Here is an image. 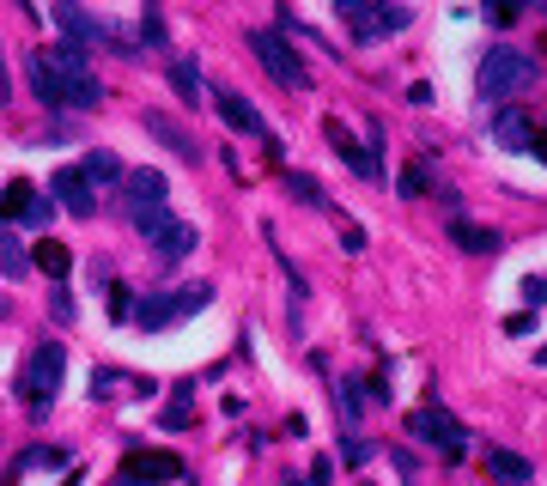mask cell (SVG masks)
Segmentation results:
<instances>
[{"label":"cell","instance_id":"cell-20","mask_svg":"<svg viewBox=\"0 0 547 486\" xmlns=\"http://www.w3.org/2000/svg\"><path fill=\"white\" fill-rule=\"evenodd\" d=\"M31 274V256H25V243L13 231H0V280H25Z\"/></svg>","mask_w":547,"mask_h":486},{"label":"cell","instance_id":"cell-17","mask_svg":"<svg viewBox=\"0 0 547 486\" xmlns=\"http://www.w3.org/2000/svg\"><path fill=\"white\" fill-rule=\"evenodd\" d=\"M450 243H462L468 256H499L505 250V237L493 225H468V219H450Z\"/></svg>","mask_w":547,"mask_h":486},{"label":"cell","instance_id":"cell-30","mask_svg":"<svg viewBox=\"0 0 547 486\" xmlns=\"http://www.w3.org/2000/svg\"><path fill=\"white\" fill-rule=\"evenodd\" d=\"M55 213H61V207H55V201H49V195H37V201H31V207H25V225H49V219H55Z\"/></svg>","mask_w":547,"mask_h":486},{"label":"cell","instance_id":"cell-36","mask_svg":"<svg viewBox=\"0 0 547 486\" xmlns=\"http://www.w3.org/2000/svg\"><path fill=\"white\" fill-rule=\"evenodd\" d=\"M523 298H529V304H547V280H541V274H529V280H523Z\"/></svg>","mask_w":547,"mask_h":486},{"label":"cell","instance_id":"cell-8","mask_svg":"<svg viewBox=\"0 0 547 486\" xmlns=\"http://www.w3.org/2000/svg\"><path fill=\"white\" fill-rule=\"evenodd\" d=\"M213 110H219V122L231 128V134H250V140H274V128L262 122V110L244 98V92H213Z\"/></svg>","mask_w":547,"mask_h":486},{"label":"cell","instance_id":"cell-2","mask_svg":"<svg viewBox=\"0 0 547 486\" xmlns=\"http://www.w3.org/2000/svg\"><path fill=\"white\" fill-rule=\"evenodd\" d=\"M213 304V286L207 280H195V286H171V292H146L140 304H134V322L146 335H159V329H171V322H183V316H195V310H207Z\"/></svg>","mask_w":547,"mask_h":486},{"label":"cell","instance_id":"cell-16","mask_svg":"<svg viewBox=\"0 0 547 486\" xmlns=\"http://www.w3.org/2000/svg\"><path fill=\"white\" fill-rule=\"evenodd\" d=\"M487 474L499 480V486H535V462L529 456H517V450H487Z\"/></svg>","mask_w":547,"mask_h":486},{"label":"cell","instance_id":"cell-12","mask_svg":"<svg viewBox=\"0 0 547 486\" xmlns=\"http://www.w3.org/2000/svg\"><path fill=\"white\" fill-rule=\"evenodd\" d=\"M55 25L67 31V43H80V49L116 37V25H104V19H92V13H80V7H55Z\"/></svg>","mask_w":547,"mask_h":486},{"label":"cell","instance_id":"cell-35","mask_svg":"<svg viewBox=\"0 0 547 486\" xmlns=\"http://www.w3.org/2000/svg\"><path fill=\"white\" fill-rule=\"evenodd\" d=\"M140 43H165V19L159 13H140Z\"/></svg>","mask_w":547,"mask_h":486},{"label":"cell","instance_id":"cell-18","mask_svg":"<svg viewBox=\"0 0 547 486\" xmlns=\"http://www.w3.org/2000/svg\"><path fill=\"white\" fill-rule=\"evenodd\" d=\"M122 189H128V213L134 207H165V195H171L165 189V171H128Z\"/></svg>","mask_w":547,"mask_h":486},{"label":"cell","instance_id":"cell-29","mask_svg":"<svg viewBox=\"0 0 547 486\" xmlns=\"http://www.w3.org/2000/svg\"><path fill=\"white\" fill-rule=\"evenodd\" d=\"M359 389H365L359 377H341V383H335V408H341L347 420H359V408H365V395H359Z\"/></svg>","mask_w":547,"mask_h":486},{"label":"cell","instance_id":"cell-5","mask_svg":"<svg viewBox=\"0 0 547 486\" xmlns=\"http://www.w3.org/2000/svg\"><path fill=\"white\" fill-rule=\"evenodd\" d=\"M61 371H67V347L61 341H37L25 371H19V395H25V408L31 414H49V401L61 389Z\"/></svg>","mask_w":547,"mask_h":486},{"label":"cell","instance_id":"cell-15","mask_svg":"<svg viewBox=\"0 0 547 486\" xmlns=\"http://www.w3.org/2000/svg\"><path fill=\"white\" fill-rule=\"evenodd\" d=\"M323 134H329V146L347 158V165H353L359 177H383V165H377V158H371V152H365V146H359L347 128H341V116H329V122H323Z\"/></svg>","mask_w":547,"mask_h":486},{"label":"cell","instance_id":"cell-33","mask_svg":"<svg viewBox=\"0 0 547 486\" xmlns=\"http://www.w3.org/2000/svg\"><path fill=\"white\" fill-rule=\"evenodd\" d=\"M426 195V171L414 165V171H402V201H420Z\"/></svg>","mask_w":547,"mask_h":486},{"label":"cell","instance_id":"cell-27","mask_svg":"<svg viewBox=\"0 0 547 486\" xmlns=\"http://www.w3.org/2000/svg\"><path fill=\"white\" fill-rule=\"evenodd\" d=\"M25 468H67V450H49V444H37V450H25V456L13 462V480H19Z\"/></svg>","mask_w":547,"mask_h":486},{"label":"cell","instance_id":"cell-9","mask_svg":"<svg viewBox=\"0 0 547 486\" xmlns=\"http://www.w3.org/2000/svg\"><path fill=\"white\" fill-rule=\"evenodd\" d=\"M140 122H146V134H159V140H165V146L183 158V165H201V158H207V146H201V140H195V134H189L177 116H165V110H146Z\"/></svg>","mask_w":547,"mask_h":486},{"label":"cell","instance_id":"cell-3","mask_svg":"<svg viewBox=\"0 0 547 486\" xmlns=\"http://www.w3.org/2000/svg\"><path fill=\"white\" fill-rule=\"evenodd\" d=\"M250 43V55L268 67V79H274V86H286V92H310V86H317V73H310V61L280 37V31H250L244 37Z\"/></svg>","mask_w":547,"mask_h":486},{"label":"cell","instance_id":"cell-22","mask_svg":"<svg viewBox=\"0 0 547 486\" xmlns=\"http://www.w3.org/2000/svg\"><path fill=\"white\" fill-rule=\"evenodd\" d=\"M122 389H146L140 377H122L116 365H98L92 371V401H110V395H122Z\"/></svg>","mask_w":547,"mask_h":486},{"label":"cell","instance_id":"cell-31","mask_svg":"<svg viewBox=\"0 0 547 486\" xmlns=\"http://www.w3.org/2000/svg\"><path fill=\"white\" fill-rule=\"evenodd\" d=\"M110 316H116V322L134 316V292H128V286H110Z\"/></svg>","mask_w":547,"mask_h":486},{"label":"cell","instance_id":"cell-28","mask_svg":"<svg viewBox=\"0 0 547 486\" xmlns=\"http://www.w3.org/2000/svg\"><path fill=\"white\" fill-rule=\"evenodd\" d=\"M128 219H134V231H140V237H146V243H152V237H159V231H165V225H171V213H165V207H134V213H128Z\"/></svg>","mask_w":547,"mask_h":486},{"label":"cell","instance_id":"cell-21","mask_svg":"<svg viewBox=\"0 0 547 486\" xmlns=\"http://www.w3.org/2000/svg\"><path fill=\"white\" fill-rule=\"evenodd\" d=\"M80 177H86L92 189H98V183H122V158H116V152H86Z\"/></svg>","mask_w":547,"mask_h":486},{"label":"cell","instance_id":"cell-7","mask_svg":"<svg viewBox=\"0 0 547 486\" xmlns=\"http://www.w3.org/2000/svg\"><path fill=\"white\" fill-rule=\"evenodd\" d=\"M335 13L353 25V37L359 43H377V37H396V31H408V7H365V0H335Z\"/></svg>","mask_w":547,"mask_h":486},{"label":"cell","instance_id":"cell-39","mask_svg":"<svg viewBox=\"0 0 547 486\" xmlns=\"http://www.w3.org/2000/svg\"><path fill=\"white\" fill-rule=\"evenodd\" d=\"M535 158H541V165H547V134H535V146H529Z\"/></svg>","mask_w":547,"mask_h":486},{"label":"cell","instance_id":"cell-23","mask_svg":"<svg viewBox=\"0 0 547 486\" xmlns=\"http://www.w3.org/2000/svg\"><path fill=\"white\" fill-rule=\"evenodd\" d=\"M171 92H177V104H183V110H195V104H201V73H195L189 61H171Z\"/></svg>","mask_w":547,"mask_h":486},{"label":"cell","instance_id":"cell-6","mask_svg":"<svg viewBox=\"0 0 547 486\" xmlns=\"http://www.w3.org/2000/svg\"><path fill=\"white\" fill-rule=\"evenodd\" d=\"M408 438L432 444L444 462H462V456H468V432H462V420H456L450 408H438V401H426V408L408 414Z\"/></svg>","mask_w":547,"mask_h":486},{"label":"cell","instance_id":"cell-34","mask_svg":"<svg viewBox=\"0 0 547 486\" xmlns=\"http://www.w3.org/2000/svg\"><path fill=\"white\" fill-rule=\"evenodd\" d=\"M49 316H55V322H73V298H67L61 286H49Z\"/></svg>","mask_w":547,"mask_h":486},{"label":"cell","instance_id":"cell-4","mask_svg":"<svg viewBox=\"0 0 547 486\" xmlns=\"http://www.w3.org/2000/svg\"><path fill=\"white\" fill-rule=\"evenodd\" d=\"M49 55V67L61 73V92H67V110H98L104 104V86H98V73H92V61H86V49L80 43H55V49H43Z\"/></svg>","mask_w":547,"mask_h":486},{"label":"cell","instance_id":"cell-1","mask_svg":"<svg viewBox=\"0 0 547 486\" xmlns=\"http://www.w3.org/2000/svg\"><path fill=\"white\" fill-rule=\"evenodd\" d=\"M475 86H481V98H487L493 110L517 104V98L535 86V55H529V49H511V43H493V49L481 55Z\"/></svg>","mask_w":547,"mask_h":486},{"label":"cell","instance_id":"cell-32","mask_svg":"<svg viewBox=\"0 0 547 486\" xmlns=\"http://www.w3.org/2000/svg\"><path fill=\"white\" fill-rule=\"evenodd\" d=\"M341 456H347L353 468H365V462H371V444H365L359 432H347V444H341Z\"/></svg>","mask_w":547,"mask_h":486},{"label":"cell","instance_id":"cell-19","mask_svg":"<svg viewBox=\"0 0 547 486\" xmlns=\"http://www.w3.org/2000/svg\"><path fill=\"white\" fill-rule=\"evenodd\" d=\"M195 243H201V231H195V225H183V219H171L159 237H152V250H159V262H183Z\"/></svg>","mask_w":547,"mask_h":486},{"label":"cell","instance_id":"cell-41","mask_svg":"<svg viewBox=\"0 0 547 486\" xmlns=\"http://www.w3.org/2000/svg\"><path fill=\"white\" fill-rule=\"evenodd\" d=\"M0 316H7V292H0Z\"/></svg>","mask_w":547,"mask_h":486},{"label":"cell","instance_id":"cell-42","mask_svg":"<svg viewBox=\"0 0 547 486\" xmlns=\"http://www.w3.org/2000/svg\"><path fill=\"white\" fill-rule=\"evenodd\" d=\"M286 486H304V480H286Z\"/></svg>","mask_w":547,"mask_h":486},{"label":"cell","instance_id":"cell-26","mask_svg":"<svg viewBox=\"0 0 547 486\" xmlns=\"http://www.w3.org/2000/svg\"><path fill=\"white\" fill-rule=\"evenodd\" d=\"M37 201V189L19 177V183H7V189H0V219H25V207Z\"/></svg>","mask_w":547,"mask_h":486},{"label":"cell","instance_id":"cell-38","mask_svg":"<svg viewBox=\"0 0 547 486\" xmlns=\"http://www.w3.org/2000/svg\"><path fill=\"white\" fill-rule=\"evenodd\" d=\"M0 104H13V73H7V49H0Z\"/></svg>","mask_w":547,"mask_h":486},{"label":"cell","instance_id":"cell-11","mask_svg":"<svg viewBox=\"0 0 547 486\" xmlns=\"http://www.w3.org/2000/svg\"><path fill=\"white\" fill-rule=\"evenodd\" d=\"M134 480H183V456H171V450L128 456L122 462V486H134Z\"/></svg>","mask_w":547,"mask_h":486},{"label":"cell","instance_id":"cell-40","mask_svg":"<svg viewBox=\"0 0 547 486\" xmlns=\"http://www.w3.org/2000/svg\"><path fill=\"white\" fill-rule=\"evenodd\" d=\"M535 365H547V347H541V353H535Z\"/></svg>","mask_w":547,"mask_h":486},{"label":"cell","instance_id":"cell-25","mask_svg":"<svg viewBox=\"0 0 547 486\" xmlns=\"http://www.w3.org/2000/svg\"><path fill=\"white\" fill-rule=\"evenodd\" d=\"M286 195H292L298 207H329L323 183H317V177H304V171H286Z\"/></svg>","mask_w":547,"mask_h":486},{"label":"cell","instance_id":"cell-24","mask_svg":"<svg viewBox=\"0 0 547 486\" xmlns=\"http://www.w3.org/2000/svg\"><path fill=\"white\" fill-rule=\"evenodd\" d=\"M31 268H43L49 280H61V274L73 268V256H67V243H55V237H49V243H37V250H31Z\"/></svg>","mask_w":547,"mask_h":486},{"label":"cell","instance_id":"cell-37","mask_svg":"<svg viewBox=\"0 0 547 486\" xmlns=\"http://www.w3.org/2000/svg\"><path fill=\"white\" fill-rule=\"evenodd\" d=\"M341 250H353V256L365 250V231H359V225H341Z\"/></svg>","mask_w":547,"mask_h":486},{"label":"cell","instance_id":"cell-10","mask_svg":"<svg viewBox=\"0 0 547 486\" xmlns=\"http://www.w3.org/2000/svg\"><path fill=\"white\" fill-rule=\"evenodd\" d=\"M49 201H55V207H67L73 219H92V213H98V201H92V183L80 177V165H73V171H55V183H49Z\"/></svg>","mask_w":547,"mask_h":486},{"label":"cell","instance_id":"cell-14","mask_svg":"<svg viewBox=\"0 0 547 486\" xmlns=\"http://www.w3.org/2000/svg\"><path fill=\"white\" fill-rule=\"evenodd\" d=\"M25 73H31V92H37V104L43 110H67V92H61V73L49 67V55L37 49L31 61H25Z\"/></svg>","mask_w":547,"mask_h":486},{"label":"cell","instance_id":"cell-13","mask_svg":"<svg viewBox=\"0 0 547 486\" xmlns=\"http://www.w3.org/2000/svg\"><path fill=\"white\" fill-rule=\"evenodd\" d=\"M493 140H499L505 152H529V146H535V122L523 116V104L493 110Z\"/></svg>","mask_w":547,"mask_h":486}]
</instances>
